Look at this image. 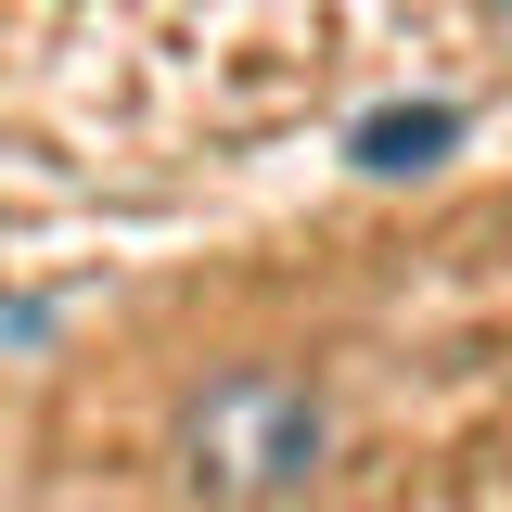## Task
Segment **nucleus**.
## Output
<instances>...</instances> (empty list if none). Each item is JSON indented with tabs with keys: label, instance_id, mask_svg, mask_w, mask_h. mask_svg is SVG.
Returning a JSON list of instances; mask_svg holds the SVG:
<instances>
[{
	"label": "nucleus",
	"instance_id": "f257e3e1",
	"mask_svg": "<svg viewBox=\"0 0 512 512\" xmlns=\"http://www.w3.org/2000/svg\"><path fill=\"white\" fill-rule=\"evenodd\" d=\"M320 448H333V410H320V384L282 372V359H231V372H205L180 397V487L205 512L295 500L320 474Z\"/></svg>",
	"mask_w": 512,
	"mask_h": 512
},
{
	"label": "nucleus",
	"instance_id": "f03ea898",
	"mask_svg": "<svg viewBox=\"0 0 512 512\" xmlns=\"http://www.w3.org/2000/svg\"><path fill=\"white\" fill-rule=\"evenodd\" d=\"M448 141H461V103H384V116H359V167L397 180V167H436Z\"/></svg>",
	"mask_w": 512,
	"mask_h": 512
},
{
	"label": "nucleus",
	"instance_id": "7ed1b4c3",
	"mask_svg": "<svg viewBox=\"0 0 512 512\" xmlns=\"http://www.w3.org/2000/svg\"><path fill=\"white\" fill-rule=\"evenodd\" d=\"M500 13H512V0H500Z\"/></svg>",
	"mask_w": 512,
	"mask_h": 512
}]
</instances>
